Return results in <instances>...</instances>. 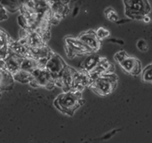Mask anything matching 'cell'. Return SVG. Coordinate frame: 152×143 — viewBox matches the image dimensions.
Returning a JSON list of instances; mask_svg holds the SVG:
<instances>
[{
	"instance_id": "obj_1",
	"label": "cell",
	"mask_w": 152,
	"mask_h": 143,
	"mask_svg": "<svg viewBox=\"0 0 152 143\" xmlns=\"http://www.w3.org/2000/svg\"><path fill=\"white\" fill-rule=\"evenodd\" d=\"M83 103L84 100L81 97V92L75 91L62 92L53 101L54 106L62 113L68 116L74 115L75 111L81 106Z\"/></svg>"
},
{
	"instance_id": "obj_2",
	"label": "cell",
	"mask_w": 152,
	"mask_h": 143,
	"mask_svg": "<svg viewBox=\"0 0 152 143\" xmlns=\"http://www.w3.org/2000/svg\"><path fill=\"white\" fill-rule=\"evenodd\" d=\"M125 15L131 19H143L146 16H149L151 11L150 3L146 0L142 1H124Z\"/></svg>"
},
{
	"instance_id": "obj_3",
	"label": "cell",
	"mask_w": 152,
	"mask_h": 143,
	"mask_svg": "<svg viewBox=\"0 0 152 143\" xmlns=\"http://www.w3.org/2000/svg\"><path fill=\"white\" fill-rule=\"evenodd\" d=\"M118 77L114 73L104 74L94 80L91 84L93 91L100 96H107L110 94L117 85Z\"/></svg>"
},
{
	"instance_id": "obj_4",
	"label": "cell",
	"mask_w": 152,
	"mask_h": 143,
	"mask_svg": "<svg viewBox=\"0 0 152 143\" xmlns=\"http://www.w3.org/2000/svg\"><path fill=\"white\" fill-rule=\"evenodd\" d=\"M29 84L34 88H46L47 90H52L55 86V81L46 69H36L31 73V80Z\"/></svg>"
},
{
	"instance_id": "obj_5",
	"label": "cell",
	"mask_w": 152,
	"mask_h": 143,
	"mask_svg": "<svg viewBox=\"0 0 152 143\" xmlns=\"http://www.w3.org/2000/svg\"><path fill=\"white\" fill-rule=\"evenodd\" d=\"M66 53L69 58H75L77 55L93 54L91 50L78 38H67L66 40Z\"/></svg>"
},
{
	"instance_id": "obj_6",
	"label": "cell",
	"mask_w": 152,
	"mask_h": 143,
	"mask_svg": "<svg viewBox=\"0 0 152 143\" xmlns=\"http://www.w3.org/2000/svg\"><path fill=\"white\" fill-rule=\"evenodd\" d=\"M66 66L67 65L59 55L52 52L47 60L46 69L50 72L52 77L55 81L58 78L59 75L62 73L63 70L66 68Z\"/></svg>"
},
{
	"instance_id": "obj_7",
	"label": "cell",
	"mask_w": 152,
	"mask_h": 143,
	"mask_svg": "<svg viewBox=\"0 0 152 143\" xmlns=\"http://www.w3.org/2000/svg\"><path fill=\"white\" fill-rule=\"evenodd\" d=\"M122 69L129 75L132 76H138L140 75L142 70V64L140 61L133 56H128L122 63H120Z\"/></svg>"
},
{
	"instance_id": "obj_8",
	"label": "cell",
	"mask_w": 152,
	"mask_h": 143,
	"mask_svg": "<svg viewBox=\"0 0 152 143\" xmlns=\"http://www.w3.org/2000/svg\"><path fill=\"white\" fill-rule=\"evenodd\" d=\"M78 39L89 48L93 53L96 52L101 47V41L97 38L94 31L89 30L88 32H82L78 37Z\"/></svg>"
},
{
	"instance_id": "obj_9",
	"label": "cell",
	"mask_w": 152,
	"mask_h": 143,
	"mask_svg": "<svg viewBox=\"0 0 152 143\" xmlns=\"http://www.w3.org/2000/svg\"><path fill=\"white\" fill-rule=\"evenodd\" d=\"M12 39L8 33L0 29V60H4L9 54Z\"/></svg>"
},
{
	"instance_id": "obj_10",
	"label": "cell",
	"mask_w": 152,
	"mask_h": 143,
	"mask_svg": "<svg viewBox=\"0 0 152 143\" xmlns=\"http://www.w3.org/2000/svg\"><path fill=\"white\" fill-rule=\"evenodd\" d=\"M14 84V79L12 74L0 69V91L12 90Z\"/></svg>"
},
{
	"instance_id": "obj_11",
	"label": "cell",
	"mask_w": 152,
	"mask_h": 143,
	"mask_svg": "<svg viewBox=\"0 0 152 143\" xmlns=\"http://www.w3.org/2000/svg\"><path fill=\"white\" fill-rule=\"evenodd\" d=\"M100 59H101V57L98 56L97 55H93V54H91L90 55H88L85 59V61L83 62V63L81 64L82 70H84L86 72H88V73L92 72L98 66L99 62H100Z\"/></svg>"
},
{
	"instance_id": "obj_12",
	"label": "cell",
	"mask_w": 152,
	"mask_h": 143,
	"mask_svg": "<svg viewBox=\"0 0 152 143\" xmlns=\"http://www.w3.org/2000/svg\"><path fill=\"white\" fill-rule=\"evenodd\" d=\"M36 69H39V62L37 60H34L31 57L23 58L19 69L32 73Z\"/></svg>"
},
{
	"instance_id": "obj_13",
	"label": "cell",
	"mask_w": 152,
	"mask_h": 143,
	"mask_svg": "<svg viewBox=\"0 0 152 143\" xmlns=\"http://www.w3.org/2000/svg\"><path fill=\"white\" fill-rule=\"evenodd\" d=\"M24 1H10V0H5V1H0L1 4L4 6V8L10 12V13H16L17 11H20L22 5H23Z\"/></svg>"
},
{
	"instance_id": "obj_14",
	"label": "cell",
	"mask_w": 152,
	"mask_h": 143,
	"mask_svg": "<svg viewBox=\"0 0 152 143\" xmlns=\"http://www.w3.org/2000/svg\"><path fill=\"white\" fill-rule=\"evenodd\" d=\"M12 77H13L14 81H17L18 83H30L31 80V73L22 70V69H18L12 75Z\"/></svg>"
},
{
	"instance_id": "obj_15",
	"label": "cell",
	"mask_w": 152,
	"mask_h": 143,
	"mask_svg": "<svg viewBox=\"0 0 152 143\" xmlns=\"http://www.w3.org/2000/svg\"><path fill=\"white\" fill-rule=\"evenodd\" d=\"M142 78L145 83H152V63L149 64L145 67V69L142 72Z\"/></svg>"
},
{
	"instance_id": "obj_16",
	"label": "cell",
	"mask_w": 152,
	"mask_h": 143,
	"mask_svg": "<svg viewBox=\"0 0 152 143\" xmlns=\"http://www.w3.org/2000/svg\"><path fill=\"white\" fill-rule=\"evenodd\" d=\"M105 13V16L108 19V20H111V21H114V22H116L119 18H118V15L116 14V13L112 9V8H107L104 12Z\"/></svg>"
},
{
	"instance_id": "obj_17",
	"label": "cell",
	"mask_w": 152,
	"mask_h": 143,
	"mask_svg": "<svg viewBox=\"0 0 152 143\" xmlns=\"http://www.w3.org/2000/svg\"><path fill=\"white\" fill-rule=\"evenodd\" d=\"M95 33H96L97 38H98L100 41L106 39V38H107V37L109 36V34H110V33H109V31H107L106 28H104V27H100V28H98V29L95 31Z\"/></svg>"
},
{
	"instance_id": "obj_18",
	"label": "cell",
	"mask_w": 152,
	"mask_h": 143,
	"mask_svg": "<svg viewBox=\"0 0 152 143\" xmlns=\"http://www.w3.org/2000/svg\"><path fill=\"white\" fill-rule=\"evenodd\" d=\"M128 56H129V55H128L125 51H119L118 53L115 54V59L116 62H118L119 63H122Z\"/></svg>"
},
{
	"instance_id": "obj_19",
	"label": "cell",
	"mask_w": 152,
	"mask_h": 143,
	"mask_svg": "<svg viewBox=\"0 0 152 143\" xmlns=\"http://www.w3.org/2000/svg\"><path fill=\"white\" fill-rule=\"evenodd\" d=\"M137 46V48H138V49H140V50H141V51H142V52H145V51H147V50H148L147 43H146V41H143V40H140V41H138Z\"/></svg>"
},
{
	"instance_id": "obj_20",
	"label": "cell",
	"mask_w": 152,
	"mask_h": 143,
	"mask_svg": "<svg viewBox=\"0 0 152 143\" xmlns=\"http://www.w3.org/2000/svg\"><path fill=\"white\" fill-rule=\"evenodd\" d=\"M7 18H8V15H7L6 10L4 8V6L0 3V21L6 20Z\"/></svg>"
},
{
	"instance_id": "obj_21",
	"label": "cell",
	"mask_w": 152,
	"mask_h": 143,
	"mask_svg": "<svg viewBox=\"0 0 152 143\" xmlns=\"http://www.w3.org/2000/svg\"><path fill=\"white\" fill-rule=\"evenodd\" d=\"M143 21H145V22H150V20H151V18L149 16H146L143 19H142Z\"/></svg>"
},
{
	"instance_id": "obj_22",
	"label": "cell",
	"mask_w": 152,
	"mask_h": 143,
	"mask_svg": "<svg viewBox=\"0 0 152 143\" xmlns=\"http://www.w3.org/2000/svg\"><path fill=\"white\" fill-rule=\"evenodd\" d=\"M0 92H1V91H0ZM0 95H1V93H0Z\"/></svg>"
}]
</instances>
